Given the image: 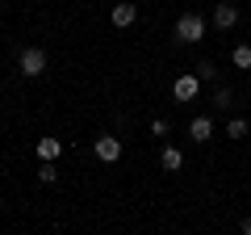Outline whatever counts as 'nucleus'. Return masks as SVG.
Returning <instances> with one entry per match:
<instances>
[{
	"label": "nucleus",
	"mask_w": 251,
	"mask_h": 235,
	"mask_svg": "<svg viewBox=\"0 0 251 235\" xmlns=\"http://www.w3.org/2000/svg\"><path fill=\"white\" fill-rule=\"evenodd\" d=\"M176 38L180 42H201V38H205V17H201V13H184V17L176 21Z\"/></svg>",
	"instance_id": "f257e3e1"
},
{
	"label": "nucleus",
	"mask_w": 251,
	"mask_h": 235,
	"mask_svg": "<svg viewBox=\"0 0 251 235\" xmlns=\"http://www.w3.org/2000/svg\"><path fill=\"white\" fill-rule=\"evenodd\" d=\"M243 235H251V214H247V218H243Z\"/></svg>",
	"instance_id": "2eb2a0df"
},
{
	"label": "nucleus",
	"mask_w": 251,
	"mask_h": 235,
	"mask_svg": "<svg viewBox=\"0 0 251 235\" xmlns=\"http://www.w3.org/2000/svg\"><path fill=\"white\" fill-rule=\"evenodd\" d=\"M214 26H218V29H230V26H239V9H234L230 0H222V4L214 9Z\"/></svg>",
	"instance_id": "0eeeda50"
},
{
	"label": "nucleus",
	"mask_w": 251,
	"mask_h": 235,
	"mask_svg": "<svg viewBox=\"0 0 251 235\" xmlns=\"http://www.w3.org/2000/svg\"><path fill=\"white\" fill-rule=\"evenodd\" d=\"M226 130H230V139H243V135H247V122H243V118H234Z\"/></svg>",
	"instance_id": "ddd939ff"
},
{
	"label": "nucleus",
	"mask_w": 251,
	"mask_h": 235,
	"mask_svg": "<svg viewBox=\"0 0 251 235\" xmlns=\"http://www.w3.org/2000/svg\"><path fill=\"white\" fill-rule=\"evenodd\" d=\"M230 63H234V67H243V72L251 67V46H247V42H243V46H234V51H230Z\"/></svg>",
	"instance_id": "9d476101"
},
{
	"label": "nucleus",
	"mask_w": 251,
	"mask_h": 235,
	"mask_svg": "<svg viewBox=\"0 0 251 235\" xmlns=\"http://www.w3.org/2000/svg\"><path fill=\"white\" fill-rule=\"evenodd\" d=\"M193 76H197V80H214V67H209V63H197V72H193Z\"/></svg>",
	"instance_id": "4468645a"
},
{
	"label": "nucleus",
	"mask_w": 251,
	"mask_h": 235,
	"mask_svg": "<svg viewBox=\"0 0 251 235\" xmlns=\"http://www.w3.org/2000/svg\"><path fill=\"white\" fill-rule=\"evenodd\" d=\"M188 135H193V143H205L209 135H214V118H193V126H188Z\"/></svg>",
	"instance_id": "6e6552de"
},
{
	"label": "nucleus",
	"mask_w": 251,
	"mask_h": 235,
	"mask_svg": "<svg viewBox=\"0 0 251 235\" xmlns=\"http://www.w3.org/2000/svg\"><path fill=\"white\" fill-rule=\"evenodd\" d=\"M92 151H97V160H105V164H117V160H122V139H117V135H97Z\"/></svg>",
	"instance_id": "7ed1b4c3"
},
{
	"label": "nucleus",
	"mask_w": 251,
	"mask_h": 235,
	"mask_svg": "<svg viewBox=\"0 0 251 235\" xmlns=\"http://www.w3.org/2000/svg\"><path fill=\"white\" fill-rule=\"evenodd\" d=\"M134 17H138V4H134V0H117V4H113V13H109V21H113L117 29L134 26Z\"/></svg>",
	"instance_id": "20e7f679"
},
{
	"label": "nucleus",
	"mask_w": 251,
	"mask_h": 235,
	"mask_svg": "<svg viewBox=\"0 0 251 235\" xmlns=\"http://www.w3.org/2000/svg\"><path fill=\"white\" fill-rule=\"evenodd\" d=\"M34 151H38V160H42V164H54V160L63 155V139H54V135H42Z\"/></svg>",
	"instance_id": "39448f33"
},
{
	"label": "nucleus",
	"mask_w": 251,
	"mask_h": 235,
	"mask_svg": "<svg viewBox=\"0 0 251 235\" xmlns=\"http://www.w3.org/2000/svg\"><path fill=\"white\" fill-rule=\"evenodd\" d=\"M197 88H201V80H197V76H176V84H172L176 101H193V97H197Z\"/></svg>",
	"instance_id": "423d86ee"
},
{
	"label": "nucleus",
	"mask_w": 251,
	"mask_h": 235,
	"mask_svg": "<svg viewBox=\"0 0 251 235\" xmlns=\"http://www.w3.org/2000/svg\"><path fill=\"white\" fill-rule=\"evenodd\" d=\"M54 176H59V168H54V164H42V168H38V181H42V185H50Z\"/></svg>",
	"instance_id": "f8f14e48"
},
{
	"label": "nucleus",
	"mask_w": 251,
	"mask_h": 235,
	"mask_svg": "<svg viewBox=\"0 0 251 235\" xmlns=\"http://www.w3.org/2000/svg\"><path fill=\"white\" fill-rule=\"evenodd\" d=\"M159 164H163V168H168V172H180V168H184V155H180L176 147H163V155H159Z\"/></svg>",
	"instance_id": "1a4fd4ad"
},
{
	"label": "nucleus",
	"mask_w": 251,
	"mask_h": 235,
	"mask_svg": "<svg viewBox=\"0 0 251 235\" xmlns=\"http://www.w3.org/2000/svg\"><path fill=\"white\" fill-rule=\"evenodd\" d=\"M214 105H218V109H230V105H234L230 88H218V92H214Z\"/></svg>",
	"instance_id": "9b49d317"
},
{
	"label": "nucleus",
	"mask_w": 251,
	"mask_h": 235,
	"mask_svg": "<svg viewBox=\"0 0 251 235\" xmlns=\"http://www.w3.org/2000/svg\"><path fill=\"white\" fill-rule=\"evenodd\" d=\"M17 67H21V76H29V80L42 76V72H46V51H42V46H25L21 59H17Z\"/></svg>",
	"instance_id": "f03ea898"
}]
</instances>
